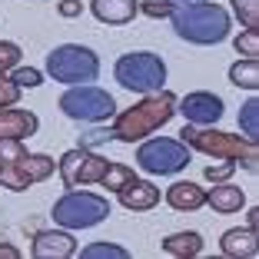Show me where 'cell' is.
I'll use <instances>...</instances> for the list:
<instances>
[{"label": "cell", "instance_id": "obj_9", "mask_svg": "<svg viewBox=\"0 0 259 259\" xmlns=\"http://www.w3.org/2000/svg\"><path fill=\"white\" fill-rule=\"evenodd\" d=\"M110 160L93 153L90 146H73L60 156L57 169H60V180H63V190H80V186H93L103 180Z\"/></svg>", "mask_w": 259, "mask_h": 259}, {"label": "cell", "instance_id": "obj_28", "mask_svg": "<svg viewBox=\"0 0 259 259\" xmlns=\"http://www.w3.org/2000/svg\"><path fill=\"white\" fill-rule=\"evenodd\" d=\"M233 44H236V54L256 57V60H259V30H243Z\"/></svg>", "mask_w": 259, "mask_h": 259}, {"label": "cell", "instance_id": "obj_34", "mask_svg": "<svg viewBox=\"0 0 259 259\" xmlns=\"http://www.w3.org/2000/svg\"><path fill=\"white\" fill-rule=\"evenodd\" d=\"M4 256H7V259H20V249L10 246V243H4V246H0V259H4Z\"/></svg>", "mask_w": 259, "mask_h": 259}, {"label": "cell", "instance_id": "obj_22", "mask_svg": "<svg viewBox=\"0 0 259 259\" xmlns=\"http://www.w3.org/2000/svg\"><path fill=\"white\" fill-rule=\"evenodd\" d=\"M83 259H130V249H123L120 243H110V239H103V243H90L83 246V252H80Z\"/></svg>", "mask_w": 259, "mask_h": 259}, {"label": "cell", "instance_id": "obj_13", "mask_svg": "<svg viewBox=\"0 0 259 259\" xmlns=\"http://www.w3.org/2000/svg\"><path fill=\"white\" fill-rule=\"evenodd\" d=\"M116 199H120V206H123V209H130V213H146V209H153V206H160L163 193L156 190L150 180L133 176L123 190H116Z\"/></svg>", "mask_w": 259, "mask_h": 259}, {"label": "cell", "instance_id": "obj_24", "mask_svg": "<svg viewBox=\"0 0 259 259\" xmlns=\"http://www.w3.org/2000/svg\"><path fill=\"white\" fill-rule=\"evenodd\" d=\"M243 30H259V0H229Z\"/></svg>", "mask_w": 259, "mask_h": 259}, {"label": "cell", "instance_id": "obj_33", "mask_svg": "<svg viewBox=\"0 0 259 259\" xmlns=\"http://www.w3.org/2000/svg\"><path fill=\"white\" fill-rule=\"evenodd\" d=\"M110 140V130H93L87 137H80V146H93V143H107Z\"/></svg>", "mask_w": 259, "mask_h": 259}, {"label": "cell", "instance_id": "obj_29", "mask_svg": "<svg viewBox=\"0 0 259 259\" xmlns=\"http://www.w3.org/2000/svg\"><path fill=\"white\" fill-rule=\"evenodd\" d=\"M20 93L23 90L10 80L7 73L0 76V110H4V107H17V103H20Z\"/></svg>", "mask_w": 259, "mask_h": 259}, {"label": "cell", "instance_id": "obj_31", "mask_svg": "<svg viewBox=\"0 0 259 259\" xmlns=\"http://www.w3.org/2000/svg\"><path fill=\"white\" fill-rule=\"evenodd\" d=\"M233 173H236V163H229V160H223L220 166H206L203 169V176L209 180V183H226Z\"/></svg>", "mask_w": 259, "mask_h": 259}, {"label": "cell", "instance_id": "obj_18", "mask_svg": "<svg viewBox=\"0 0 259 259\" xmlns=\"http://www.w3.org/2000/svg\"><path fill=\"white\" fill-rule=\"evenodd\" d=\"M206 206L209 209H216V213H239L246 206V193L239 190V186H233L226 180V183H213V190H206Z\"/></svg>", "mask_w": 259, "mask_h": 259}, {"label": "cell", "instance_id": "obj_2", "mask_svg": "<svg viewBox=\"0 0 259 259\" xmlns=\"http://www.w3.org/2000/svg\"><path fill=\"white\" fill-rule=\"evenodd\" d=\"M169 23L180 40L196 47H213L223 44L233 30V17L220 7V4H209V0H190L183 7H173Z\"/></svg>", "mask_w": 259, "mask_h": 259}, {"label": "cell", "instance_id": "obj_36", "mask_svg": "<svg viewBox=\"0 0 259 259\" xmlns=\"http://www.w3.org/2000/svg\"><path fill=\"white\" fill-rule=\"evenodd\" d=\"M163 4H190V0H163Z\"/></svg>", "mask_w": 259, "mask_h": 259}, {"label": "cell", "instance_id": "obj_1", "mask_svg": "<svg viewBox=\"0 0 259 259\" xmlns=\"http://www.w3.org/2000/svg\"><path fill=\"white\" fill-rule=\"evenodd\" d=\"M176 93L173 90H153L146 93L143 100H137L133 107L113 113V123H110V140L116 143H140V140L153 137L156 130H163L169 120L176 116Z\"/></svg>", "mask_w": 259, "mask_h": 259}, {"label": "cell", "instance_id": "obj_16", "mask_svg": "<svg viewBox=\"0 0 259 259\" xmlns=\"http://www.w3.org/2000/svg\"><path fill=\"white\" fill-rule=\"evenodd\" d=\"M90 14L100 23L110 27H123L140 14V0H90Z\"/></svg>", "mask_w": 259, "mask_h": 259}, {"label": "cell", "instance_id": "obj_8", "mask_svg": "<svg viewBox=\"0 0 259 259\" xmlns=\"http://www.w3.org/2000/svg\"><path fill=\"white\" fill-rule=\"evenodd\" d=\"M60 110H63V116H70L76 123H107L116 113V100L103 87L76 83L60 97Z\"/></svg>", "mask_w": 259, "mask_h": 259}, {"label": "cell", "instance_id": "obj_17", "mask_svg": "<svg viewBox=\"0 0 259 259\" xmlns=\"http://www.w3.org/2000/svg\"><path fill=\"white\" fill-rule=\"evenodd\" d=\"M163 199H166V206L176 209V213H193V209H203L206 206V190H199L190 180H180V183H173L163 193Z\"/></svg>", "mask_w": 259, "mask_h": 259}, {"label": "cell", "instance_id": "obj_11", "mask_svg": "<svg viewBox=\"0 0 259 259\" xmlns=\"http://www.w3.org/2000/svg\"><path fill=\"white\" fill-rule=\"evenodd\" d=\"M223 110H226L223 107V97H216L209 90H193L183 100H176V113H183L186 123H193V126H213V123H220Z\"/></svg>", "mask_w": 259, "mask_h": 259}, {"label": "cell", "instance_id": "obj_23", "mask_svg": "<svg viewBox=\"0 0 259 259\" xmlns=\"http://www.w3.org/2000/svg\"><path fill=\"white\" fill-rule=\"evenodd\" d=\"M239 130H243L246 140H256L259 137V100L249 97L239 110Z\"/></svg>", "mask_w": 259, "mask_h": 259}, {"label": "cell", "instance_id": "obj_19", "mask_svg": "<svg viewBox=\"0 0 259 259\" xmlns=\"http://www.w3.org/2000/svg\"><path fill=\"white\" fill-rule=\"evenodd\" d=\"M163 252L166 256H176V259H193L203 252V236L196 229H183V233H169L163 239Z\"/></svg>", "mask_w": 259, "mask_h": 259}, {"label": "cell", "instance_id": "obj_6", "mask_svg": "<svg viewBox=\"0 0 259 259\" xmlns=\"http://www.w3.org/2000/svg\"><path fill=\"white\" fill-rule=\"evenodd\" d=\"M110 216V199L90 190H67L54 203V223L63 229H93Z\"/></svg>", "mask_w": 259, "mask_h": 259}, {"label": "cell", "instance_id": "obj_27", "mask_svg": "<svg viewBox=\"0 0 259 259\" xmlns=\"http://www.w3.org/2000/svg\"><path fill=\"white\" fill-rule=\"evenodd\" d=\"M20 47L14 44V40H0V76L4 73H10V70L20 63Z\"/></svg>", "mask_w": 259, "mask_h": 259}, {"label": "cell", "instance_id": "obj_26", "mask_svg": "<svg viewBox=\"0 0 259 259\" xmlns=\"http://www.w3.org/2000/svg\"><path fill=\"white\" fill-rule=\"evenodd\" d=\"M27 153V146H23V140H10V137H0V166H10V163H17Z\"/></svg>", "mask_w": 259, "mask_h": 259}, {"label": "cell", "instance_id": "obj_20", "mask_svg": "<svg viewBox=\"0 0 259 259\" xmlns=\"http://www.w3.org/2000/svg\"><path fill=\"white\" fill-rule=\"evenodd\" d=\"M229 83L239 87V90H249L256 93L259 90V60L256 57H243L229 67Z\"/></svg>", "mask_w": 259, "mask_h": 259}, {"label": "cell", "instance_id": "obj_25", "mask_svg": "<svg viewBox=\"0 0 259 259\" xmlns=\"http://www.w3.org/2000/svg\"><path fill=\"white\" fill-rule=\"evenodd\" d=\"M10 80H14L20 90H33V87L44 83V73H40V70H33V67H20V63H17V67L10 70Z\"/></svg>", "mask_w": 259, "mask_h": 259}, {"label": "cell", "instance_id": "obj_5", "mask_svg": "<svg viewBox=\"0 0 259 259\" xmlns=\"http://www.w3.org/2000/svg\"><path fill=\"white\" fill-rule=\"evenodd\" d=\"M113 76L130 93H153L163 90V83H166V63L153 50H133V54H123L116 60Z\"/></svg>", "mask_w": 259, "mask_h": 259}, {"label": "cell", "instance_id": "obj_10", "mask_svg": "<svg viewBox=\"0 0 259 259\" xmlns=\"http://www.w3.org/2000/svg\"><path fill=\"white\" fill-rule=\"evenodd\" d=\"M57 173V160L47 153H23L17 163L0 166V186L10 193H23L30 190L33 183H44Z\"/></svg>", "mask_w": 259, "mask_h": 259}, {"label": "cell", "instance_id": "obj_3", "mask_svg": "<svg viewBox=\"0 0 259 259\" xmlns=\"http://www.w3.org/2000/svg\"><path fill=\"white\" fill-rule=\"evenodd\" d=\"M180 140H183L190 150L206 153V156H216V160H229L236 166H246L249 173L259 169V150L256 140H246L239 133H226V130H213V126H193L186 123L180 130Z\"/></svg>", "mask_w": 259, "mask_h": 259}, {"label": "cell", "instance_id": "obj_4", "mask_svg": "<svg viewBox=\"0 0 259 259\" xmlns=\"http://www.w3.org/2000/svg\"><path fill=\"white\" fill-rule=\"evenodd\" d=\"M47 73L54 76L57 83H97L100 76V57L83 44H60L47 54Z\"/></svg>", "mask_w": 259, "mask_h": 259}, {"label": "cell", "instance_id": "obj_21", "mask_svg": "<svg viewBox=\"0 0 259 259\" xmlns=\"http://www.w3.org/2000/svg\"><path fill=\"white\" fill-rule=\"evenodd\" d=\"M137 176V169L133 166H126V163H113L110 160V166H107V173H103V180H100L97 186H103V190H110V193H116V190H123V186L130 183Z\"/></svg>", "mask_w": 259, "mask_h": 259}, {"label": "cell", "instance_id": "obj_35", "mask_svg": "<svg viewBox=\"0 0 259 259\" xmlns=\"http://www.w3.org/2000/svg\"><path fill=\"white\" fill-rule=\"evenodd\" d=\"M256 223H259V209L252 206V209H249V216H246V226H249V229H256Z\"/></svg>", "mask_w": 259, "mask_h": 259}, {"label": "cell", "instance_id": "obj_32", "mask_svg": "<svg viewBox=\"0 0 259 259\" xmlns=\"http://www.w3.org/2000/svg\"><path fill=\"white\" fill-rule=\"evenodd\" d=\"M57 10H60L63 17H80V14H83V4H80V0H60Z\"/></svg>", "mask_w": 259, "mask_h": 259}, {"label": "cell", "instance_id": "obj_7", "mask_svg": "<svg viewBox=\"0 0 259 259\" xmlns=\"http://www.w3.org/2000/svg\"><path fill=\"white\" fill-rule=\"evenodd\" d=\"M193 160V150L173 137H146L137 146V166L150 176H176Z\"/></svg>", "mask_w": 259, "mask_h": 259}, {"label": "cell", "instance_id": "obj_15", "mask_svg": "<svg viewBox=\"0 0 259 259\" xmlns=\"http://www.w3.org/2000/svg\"><path fill=\"white\" fill-rule=\"evenodd\" d=\"M220 252L229 259H256L259 246H256V229L249 226H233L220 236Z\"/></svg>", "mask_w": 259, "mask_h": 259}, {"label": "cell", "instance_id": "obj_30", "mask_svg": "<svg viewBox=\"0 0 259 259\" xmlns=\"http://www.w3.org/2000/svg\"><path fill=\"white\" fill-rule=\"evenodd\" d=\"M140 14L153 17V20H163V17L173 14V4H163V0H140Z\"/></svg>", "mask_w": 259, "mask_h": 259}, {"label": "cell", "instance_id": "obj_14", "mask_svg": "<svg viewBox=\"0 0 259 259\" xmlns=\"http://www.w3.org/2000/svg\"><path fill=\"white\" fill-rule=\"evenodd\" d=\"M40 130V120L33 110H17V107H4L0 110V137L10 140H27Z\"/></svg>", "mask_w": 259, "mask_h": 259}, {"label": "cell", "instance_id": "obj_12", "mask_svg": "<svg viewBox=\"0 0 259 259\" xmlns=\"http://www.w3.org/2000/svg\"><path fill=\"white\" fill-rule=\"evenodd\" d=\"M30 252L37 259H70V256H76L73 229H40L37 236H33Z\"/></svg>", "mask_w": 259, "mask_h": 259}]
</instances>
